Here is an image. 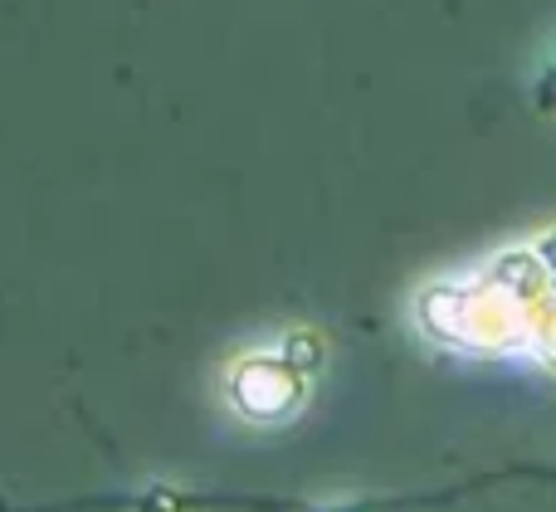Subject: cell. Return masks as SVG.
I'll list each match as a JSON object with an SVG mask.
<instances>
[{
	"instance_id": "cell-1",
	"label": "cell",
	"mask_w": 556,
	"mask_h": 512,
	"mask_svg": "<svg viewBox=\"0 0 556 512\" xmlns=\"http://www.w3.org/2000/svg\"><path fill=\"white\" fill-rule=\"evenodd\" d=\"M298 396H303V381L288 367H278V361H264V367L260 361H244V367L235 371V400H240V410L254 420L288 415V410L298 406Z\"/></svg>"
}]
</instances>
